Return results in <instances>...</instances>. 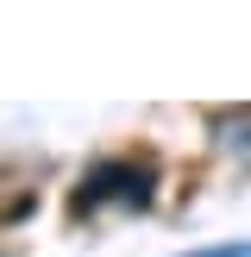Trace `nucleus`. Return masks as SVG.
<instances>
[{"label": "nucleus", "instance_id": "obj_1", "mask_svg": "<svg viewBox=\"0 0 251 257\" xmlns=\"http://www.w3.org/2000/svg\"><path fill=\"white\" fill-rule=\"evenodd\" d=\"M201 257H251V245H226V251H201Z\"/></svg>", "mask_w": 251, "mask_h": 257}]
</instances>
